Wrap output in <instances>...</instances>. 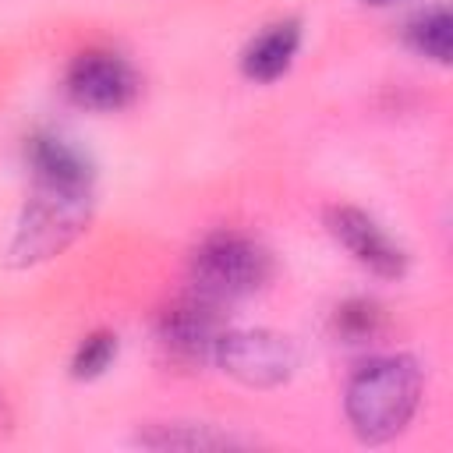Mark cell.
Segmentation results:
<instances>
[{"mask_svg": "<svg viewBox=\"0 0 453 453\" xmlns=\"http://www.w3.org/2000/svg\"><path fill=\"white\" fill-rule=\"evenodd\" d=\"M326 223H329V234H333L365 269H372L375 276L396 280V276L407 273V255H403V248L393 244V241L386 237V230H382L368 212H361V209H354V205H336V209H329Z\"/></svg>", "mask_w": 453, "mask_h": 453, "instance_id": "7", "label": "cell"}, {"mask_svg": "<svg viewBox=\"0 0 453 453\" xmlns=\"http://www.w3.org/2000/svg\"><path fill=\"white\" fill-rule=\"evenodd\" d=\"M407 39H411V46L418 53L446 64L449 60V42H453V25H449L446 7H435V11L421 14V18H414L411 28H407Z\"/></svg>", "mask_w": 453, "mask_h": 453, "instance_id": "10", "label": "cell"}, {"mask_svg": "<svg viewBox=\"0 0 453 453\" xmlns=\"http://www.w3.org/2000/svg\"><path fill=\"white\" fill-rule=\"evenodd\" d=\"M297 46H301V25L294 18L276 21L262 35L251 39V46L244 50L241 67H244V74L251 81H273V78H280L290 67Z\"/></svg>", "mask_w": 453, "mask_h": 453, "instance_id": "8", "label": "cell"}, {"mask_svg": "<svg viewBox=\"0 0 453 453\" xmlns=\"http://www.w3.org/2000/svg\"><path fill=\"white\" fill-rule=\"evenodd\" d=\"M92 180L96 177L32 173V195L18 216L7 262L25 269L50 262L64 248H71L92 219Z\"/></svg>", "mask_w": 453, "mask_h": 453, "instance_id": "1", "label": "cell"}, {"mask_svg": "<svg viewBox=\"0 0 453 453\" xmlns=\"http://www.w3.org/2000/svg\"><path fill=\"white\" fill-rule=\"evenodd\" d=\"M421 400V368L407 354L368 361L347 386L343 407L361 442H389L414 418Z\"/></svg>", "mask_w": 453, "mask_h": 453, "instance_id": "2", "label": "cell"}, {"mask_svg": "<svg viewBox=\"0 0 453 453\" xmlns=\"http://www.w3.org/2000/svg\"><path fill=\"white\" fill-rule=\"evenodd\" d=\"M113 354H117V336L99 329V333H88V336L78 343L71 368H74L78 379H92V375H99V372L113 361Z\"/></svg>", "mask_w": 453, "mask_h": 453, "instance_id": "12", "label": "cell"}, {"mask_svg": "<svg viewBox=\"0 0 453 453\" xmlns=\"http://www.w3.org/2000/svg\"><path fill=\"white\" fill-rule=\"evenodd\" d=\"M156 336L177 361H205L216 354V343L223 336L219 304L202 294L180 297L159 315Z\"/></svg>", "mask_w": 453, "mask_h": 453, "instance_id": "6", "label": "cell"}, {"mask_svg": "<svg viewBox=\"0 0 453 453\" xmlns=\"http://www.w3.org/2000/svg\"><path fill=\"white\" fill-rule=\"evenodd\" d=\"M273 276V258L262 244L244 234H212L198 244L191 258L195 294L216 301L219 308L262 290Z\"/></svg>", "mask_w": 453, "mask_h": 453, "instance_id": "3", "label": "cell"}, {"mask_svg": "<svg viewBox=\"0 0 453 453\" xmlns=\"http://www.w3.org/2000/svg\"><path fill=\"white\" fill-rule=\"evenodd\" d=\"M138 78L131 64L110 50L78 53L67 67V96L85 110H120L134 99Z\"/></svg>", "mask_w": 453, "mask_h": 453, "instance_id": "5", "label": "cell"}, {"mask_svg": "<svg viewBox=\"0 0 453 453\" xmlns=\"http://www.w3.org/2000/svg\"><path fill=\"white\" fill-rule=\"evenodd\" d=\"M142 446L149 449H230L241 446L226 432H212L209 425H156L138 435Z\"/></svg>", "mask_w": 453, "mask_h": 453, "instance_id": "9", "label": "cell"}, {"mask_svg": "<svg viewBox=\"0 0 453 453\" xmlns=\"http://www.w3.org/2000/svg\"><path fill=\"white\" fill-rule=\"evenodd\" d=\"M368 4H393V0H368Z\"/></svg>", "mask_w": 453, "mask_h": 453, "instance_id": "13", "label": "cell"}, {"mask_svg": "<svg viewBox=\"0 0 453 453\" xmlns=\"http://www.w3.org/2000/svg\"><path fill=\"white\" fill-rule=\"evenodd\" d=\"M382 326V311L372 301H347L333 315V329L343 343H368Z\"/></svg>", "mask_w": 453, "mask_h": 453, "instance_id": "11", "label": "cell"}, {"mask_svg": "<svg viewBox=\"0 0 453 453\" xmlns=\"http://www.w3.org/2000/svg\"><path fill=\"white\" fill-rule=\"evenodd\" d=\"M219 368L251 386V389H273L283 386L294 368H297V347L273 329H237V333H223L216 343Z\"/></svg>", "mask_w": 453, "mask_h": 453, "instance_id": "4", "label": "cell"}]
</instances>
